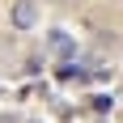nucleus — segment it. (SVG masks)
Masks as SVG:
<instances>
[{"instance_id": "obj_1", "label": "nucleus", "mask_w": 123, "mask_h": 123, "mask_svg": "<svg viewBox=\"0 0 123 123\" xmlns=\"http://www.w3.org/2000/svg\"><path fill=\"white\" fill-rule=\"evenodd\" d=\"M9 25L17 30V34L34 30V25H38V4H34V0H13V9H9Z\"/></svg>"}, {"instance_id": "obj_2", "label": "nucleus", "mask_w": 123, "mask_h": 123, "mask_svg": "<svg viewBox=\"0 0 123 123\" xmlns=\"http://www.w3.org/2000/svg\"><path fill=\"white\" fill-rule=\"evenodd\" d=\"M51 47L60 51V55H68V51H72V38L64 34V30H55V34H51Z\"/></svg>"}, {"instance_id": "obj_3", "label": "nucleus", "mask_w": 123, "mask_h": 123, "mask_svg": "<svg viewBox=\"0 0 123 123\" xmlns=\"http://www.w3.org/2000/svg\"><path fill=\"white\" fill-rule=\"evenodd\" d=\"M89 102H93V111H98V115H106V111H111V98H106V93H93Z\"/></svg>"}]
</instances>
